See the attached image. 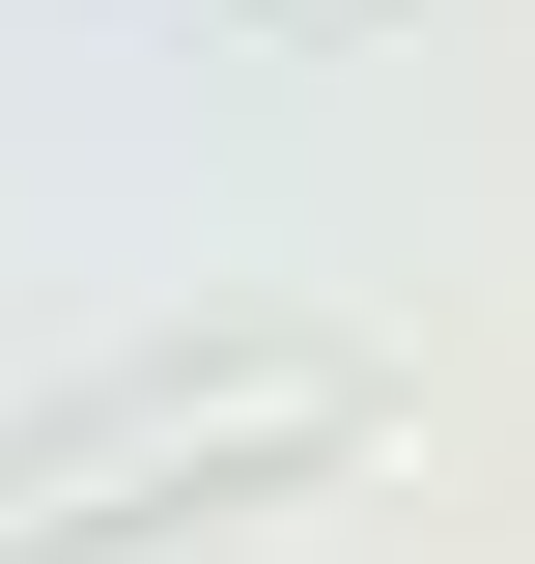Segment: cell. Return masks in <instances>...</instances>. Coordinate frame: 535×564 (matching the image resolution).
Here are the masks:
<instances>
[{
    "instance_id": "obj_1",
    "label": "cell",
    "mask_w": 535,
    "mask_h": 564,
    "mask_svg": "<svg viewBox=\"0 0 535 564\" xmlns=\"http://www.w3.org/2000/svg\"><path fill=\"white\" fill-rule=\"evenodd\" d=\"M338 367H170V395H85L57 452H0V564H113L141 480H254V452H310Z\"/></svg>"
}]
</instances>
